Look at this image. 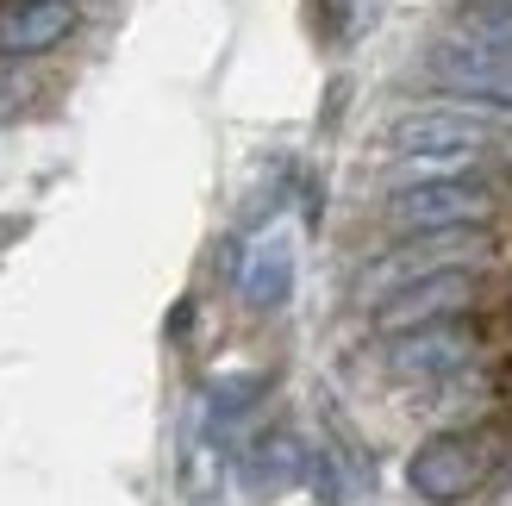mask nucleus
Here are the masks:
<instances>
[{"mask_svg":"<svg viewBox=\"0 0 512 506\" xmlns=\"http://www.w3.org/2000/svg\"><path fill=\"white\" fill-rule=\"evenodd\" d=\"M57 32H63V13L57 7H19L7 25H0V38H7L13 50H32V44L57 38Z\"/></svg>","mask_w":512,"mask_h":506,"instance_id":"nucleus-1","label":"nucleus"}]
</instances>
